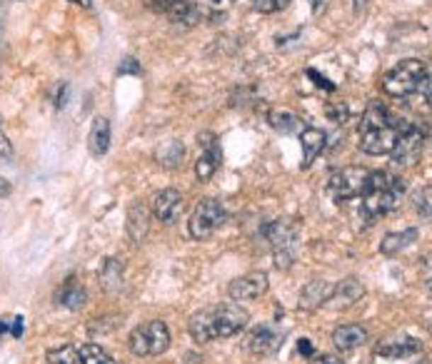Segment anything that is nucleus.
<instances>
[{
  "label": "nucleus",
  "instance_id": "c9c22d12",
  "mask_svg": "<svg viewBox=\"0 0 432 364\" xmlns=\"http://www.w3.org/2000/svg\"><path fill=\"white\" fill-rule=\"evenodd\" d=\"M297 352H300L302 357H312V354H315V347H312V339L302 337L300 342H297Z\"/></svg>",
  "mask_w": 432,
  "mask_h": 364
},
{
  "label": "nucleus",
  "instance_id": "9b49d317",
  "mask_svg": "<svg viewBox=\"0 0 432 364\" xmlns=\"http://www.w3.org/2000/svg\"><path fill=\"white\" fill-rule=\"evenodd\" d=\"M268 292V275L265 272H248V275L237 277L227 287V295L232 302H253Z\"/></svg>",
  "mask_w": 432,
  "mask_h": 364
},
{
  "label": "nucleus",
  "instance_id": "58836bf2",
  "mask_svg": "<svg viewBox=\"0 0 432 364\" xmlns=\"http://www.w3.org/2000/svg\"><path fill=\"white\" fill-rule=\"evenodd\" d=\"M65 100H68V85H63V88L58 90V98H55V105H58V107H65Z\"/></svg>",
  "mask_w": 432,
  "mask_h": 364
},
{
  "label": "nucleus",
  "instance_id": "79ce46f5",
  "mask_svg": "<svg viewBox=\"0 0 432 364\" xmlns=\"http://www.w3.org/2000/svg\"><path fill=\"white\" fill-rule=\"evenodd\" d=\"M73 6H80V8H93V0H68Z\"/></svg>",
  "mask_w": 432,
  "mask_h": 364
},
{
  "label": "nucleus",
  "instance_id": "72a5a7b5",
  "mask_svg": "<svg viewBox=\"0 0 432 364\" xmlns=\"http://www.w3.org/2000/svg\"><path fill=\"white\" fill-rule=\"evenodd\" d=\"M0 158H6V160L13 158V143L8 140V135L3 130H0Z\"/></svg>",
  "mask_w": 432,
  "mask_h": 364
},
{
  "label": "nucleus",
  "instance_id": "0eeeda50",
  "mask_svg": "<svg viewBox=\"0 0 432 364\" xmlns=\"http://www.w3.org/2000/svg\"><path fill=\"white\" fill-rule=\"evenodd\" d=\"M265 240L270 242L278 267L292 264V247L297 242V225L292 220H273L263 227Z\"/></svg>",
  "mask_w": 432,
  "mask_h": 364
},
{
  "label": "nucleus",
  "instance_id": "cd10ccee",
  "mask_svg": "<svg viewBox=\"0 0 432 364\" xmlns=\"http://www.w3.org/2000/svg\"><path fill=\"white\" fill-rule=\"evenodd\" d=\"M47 364H80V354L75 347L65 344V347L50 349V352H47Z\"/></svg>",
  "mask_w": 432,
  "mask_h": 364
},
{
  "label": "nucleus",
  "instance_id": "7ed1b4c3",
  "mask_svg": "<svg viewBox=\"0 0 432 364\" xmlns=\"http://www.w3.org/2000/svg\"><path fill=\"white\" fill-rule=\"evenodd\" d=\"M405 190H407L405 180L395 177L390 172H382V170L370 172L368 180H365L363 192H360V197H363V215L368 220H375V217L392 212L402 202Z\"/></svg>",
  "mask_w": 432,
  "mask_h": 364
},
{
  "label": "nucleus",
  "instance_id": "a211bd4d",
  "mask_svg": "<svg viewBox=\"0 0 432 364\" xmlns=\"http://www.w3.org/2000/svg\"><path fill=\"white\" fill-rule=\"evenodd\" d=\"M332 342L343 352H353V349L363 347L368 342V329L360 327V324H343L332 332Z\"/></svg>",
  "mask_w": 432,
  "mask_h": 364
},
{
  "label": "nucleus",
  "instance_id": "bb28decb",
  "mask_svg": "<svg viewBox=\"0 0 432 364\" xmlns=\"http://www.w3.org/2000/svg\"><path fill=\"white\" fill-rule=\"evenodd\" d=\"M101 285L110 292L123 285V269H120V264H118V259H108L106 262V267H103V272H101Z\"/></svg>",
  "mask_w": 432,
  "mask_h": 364
},
{
  "label": "nucleus",
  "instance_id": "473e14b6",
  "mask_svg": "<svg viewBox=\"0 0 432 364\" xmlns=\"http://www.w3.org/2000/svg\"><path fill=\"white\" fill-rule=\"evenodd\" d=\"M307 78H310V80H315V85H317V88H325V90H330V93H332V90H335V85H332L330 83V80H327L325 78V75H320V73H317V70H307Z\"/></svg>",
  "mask_w": 432,
  "mask_h": 364
},
{
  "label": "nucleus",
  "instance_id": "6ab92c4d",
  "mask_svg": "<svg viewBox=\"0 0 432 364\" xmlns=\"http://www.w3.org/2000/svg\"><path fill=\"white\" fill-rule=\"evenodd\" d=\"M325 140L327 135L317 127H305L300 132V143H302V168H310L315 163L317 155L325 150Z\"/></svg>",
  "mask_w": 432,
  "mask_h": 364
},
{
  "label": "nucleus",
  "instance_id": "f3484780",
  "mask_svg": "<svg viewBox=\"0 0 432 364\" xmlns=\"http://www.w3.org/2000/svg\"><path fill=\"white\" fill-rule=\"evenodd\" d=\"M422 349L420 339L415 337H400V339H387V342H380L375 347V354L385 359H402L410 357V354H417Z\"/></svg>",
  "mask_w": 432,
  "mask_h": 364
},
{
  "label": "nucleus",
  "instance_id": "20e7f679",
  "mask_svg": "<svg viewBox=\"0 0 432 364\" xmlns=\"http://www.w3.org/2000/svg\"><path fill=\"white\" fill-rule=\"evenodd\" d=\"M382 90L392 98H407L415 95L420 90H430V70L422 60L407 58L400 60L395 68H390L382 75Z\"/></svg>",
  "mask_w": 432,
  "mask_h": 364
},
{
  "label": "nucleus",
  "instance_id": "aec40b11",
  "mask_svg": "<svg viewBox=\"0 0 432 364\" xmlns=\"http://www.w3.org/2000/svg\"><path fill=\"white\" fill-rule=\"evenodd\" d=\"M88 148L95 158H103V155L110 150V120H106V117H95L93 127H90V135H88Z\"/></svg>",
  "mask_w": 432,
  "mask_h": 364
},
{
  "label": "nucleus",
  "instance_id": "4468645a",
  "mask_svg": "<svg viewBox=\"0 0 432 364\" xmlns=\"http://www.w3.org/2000/svg\"><path fill=\"white\" fill-rule=\"evenodd\" d=\"M150 230V210L145 207V202L132 200L127 207V235L135 245H140L142 240L148 237Z\"/></svg>",
  "mask_w": 432,
  "mask_h": 364
},
{
  "label": "nucleus",
  "instance_id": "37998d69",
  "mask_svg": "<svg viewBox=\"0 0 432 364\" xmlns=\"http://www.w3.org/2000/svg\"><path fill=\"white\" fill-rule=\"evenodd\" d=\"M355 3V13H363L365 6H368V0H353Z\"/></svg>",
  "mask_w": 432,
  "mask_h": 364
},
{
  "label": "nucleus",
  "instance_id": "6e6552de",
  "mask_svg": "<svg viewBox=\"0 0 432 364\" xmlns=\"http://www.w3.org/2000/svg\"><path fill=\"white\" fill-rule=\"evenodd\" d=\"M227 220V212L225 207L220 205L217 200L212 197H205V200L198 202V207L193 210V217L188 222V230H190V237L193 240H208L225 225Z\"/></svg>",
  "mask_w": 432,
  "mask_h": 364
},
{
  "label": "nucleus",
  "instance_id": "39448f33",
  "mask_svg": "<svg viewBox=\"0 0 432 364\" xmlns=\"http://www.w3.org/2000/svg\"><path fill=\"white\" fill-rule=\"evenodd\" d=\"M127 347L135 357H158V354L168 352L170 347V329L165 322L153 319L140 327H135L127 337Z\"/></svg>",
  "mask_w": 432,
  "mask_h": 364
},
{
  "label": "nucleus",
  "instance_id": "e433bc0d",
  "mask_svg": "<svg viewBox=\"0 0 432 364\" xmlns=\"http://www.w3.org/2000/svg\"><path fill=\"white\" fill-rule=\"evenodd\" d=\"M312 364H345L340 357H335V354H322V357H317Z\"/></svg>",
  "mask_w": 432,
  "mask_h": 364
},
{
  "label": "nucleus",
  "instance_id": "2f4dec72",
  "mask_svg": "<svg viewBox=\"0 0 432 364\" xmlns=\"http://www.w3.org/2000/svg\"><path fill=\"white\" fill-rule=\"evenodd\" d=\"M327 115H330L332 122H345V117H348V107H345L343 102H338V105H327Z\"/></svg>",
  "mask_w": 432,
  "mask_h": 364
},
{
  "label": "nucleus",
  "instance_id": "1a4fd4ad",
  "mask_svg": "<svg viewBox=\"0 0 432 364\" xmlns=\"http://www.w3.org/2000/svg\"><path fill=\"white\" fill-rule=\"evenodd\" d=\"M368 170L365 168H343L335 170V172L327 177V195L332 200L345 202L353 200V197H360L365 187V180H368Z\"/></svg>",
  "mask_w": 432,
  "mask_h": 364
},
{
  "label": "nucleus",
  "instance_id": "c85d7f7f",
  "mask_svg": "<svg viewBox=\"0 0 432 364\" xmlns=\"http://www.w3.org/2000/svg\"><path fill=\"white\" fill-rule=\"evenodd\" d=\"M290 6V0H255L253 8L258 13H263V16H270V13H278L283 11V8Z\"/></svg>",
  "mask_w": 432,
  "mask_h": 364
},
{
  "label": "nucleus",
  "instance_id": "4be33fe9",
  "mask_svg": "<svg viewBox=\"0 0 432 364\" xmlns=\"http://www.w3.org/2000/svg\"><path fill=\"white\" fill-rule=\"evenodd\" d=\"M363 295H365V287L360 285L355 277H348V280H343L335 285L330 302H335V307H350V305H355Z\"/></svg>",
  "mask_w": 432,
  "mask_h": 364
},
{
  "label": "nucleus",
  "instance_id": "4c0bfd02",
  "mask_svg": "<svg viewBox=\"0 0 432 364\" xmlns=\"http://www.w3.org/2000/svg\"><path fill=\"white\" fill-rule=\"evenodd\" d=\"M327 3H330V0H310V8H312V13H315V16H320V13L327 8Z\"/></svg>",
  "mask_w": 432,
  "mask_h": 364
},
{
  "label": "nucleus",
  "instance_id": "7c9ffc66",
  "mask_svg": "<svg viewBox=\"0 0 432 364\" xmlns=\"http://www.w3.org/2000/svg\"><path fill=\"white\" fill-rule=\"evenodd\" d=\"M430 187H425V190L420 192V197H417V210L422 212V217L425 220H430Z\"/></svg>",
  "mask_w": 432,
  "mask_h": 364
},
{
  "label": "nucleus",
  "instance_id": "412c9836",
  "mask_svg": "<svg viewBox=\"0 0 432 364\" xmlns=\"http://www.w3.org/2000/svg\"><path fill=\"white\" fill-rule=\"evenodd\" d=\"M55 302H58L60 307H65V310H73V312L83 310V307L88 305V292H85L78 282L70 280L55 292Z\"/></svg>",
  "mask_w": 432,
  "mask_h": 364
},
{
  "label": "nucleus",
  "instance_id": "f704fd0d",
  "mask_svg": "<svg viewBox=\"0 0 432 364\" xmlns=\"http://www.w3.org/2000/svg\"><path fill=\"white\" fill-rule=\"evenodd\" d=\"M23 332H25V319H23V317H16V319L11 322V334L16 339H21Z\"/></svg>",
  "mask_w": 432,
  "mask_h": 364
},
{
  "label": "nucleus",
  "instance_id": "f03ea898",
  "mask_svg": "<svg viewBox=\"0 0 432 364\" xmlns=\"http://www.w3.org/2000/svg\"><path fill=\"white\" fill-rule=\"evenodd\" d=\"M397 138V122L382 102L373 100L360 120V150L368 155H390Z\"/></svg>",
  "mask_w": 432,
  "mask_h": 364
},
{
  "label": "nucleus",
  "instance_id": "5701e85b",
  "mask_svg": "<svg viewBox=\"0 0 432 364\" xmlns=\"http://www.w3.org/2000/svg\"><path fill=\"white\" fill-rule=\"evenodd\" d=\"M412 242H417V230L415 227H407V230H402V233L385 235L382 242H380V252L387 254V257H392V254H397L405 247H410Z\"/></svg>",
  "mask_w": 432,
  "mask_h": 364
},
{
  "label": "nucleus",
  "instance_id": "ea45409f",
  "mask_svg": "<svg viewBox=\"0 0 432 364\" xmlns=\"http://www.w3.org/2000/svg\"><path fill=\"white\" fill-rule=\"evenodd\" d=\"M13 192V185L8 182V180H3L0 177V197H8Z\"/></svg>",
  "mask_w": 432,
  "mask_h": 364
},
{
  "label": "nucleus",
  "instance_id": "393cba45",
  "mask_svg": "<svg viewBox=\"0 0 432 364\" xmlns=\"http://www.w3.org/2000/svg\"><path fill=\"white\" fill-rule=\"evenodd\" d=\"M268 122L273 130L283 132V135H290V132H295L300 127V117L292 115L290 110H270Z\"/></svg>",
  "mask_w": 432,
  "mask_h": 364
},
{
  "label": "nucleus",
  "instance_id": "f8f14e48",
  "mask_svg": "<svg viewBox=\"0 0 432 364\" xmlns=\"http://www.w3.org/2000/svg\"><path fill=\"white\" fill-rule=\"evenodd\" d=\"M150 8L158 13H165L178 25H195L200 20L195 0H150Z\"/></svg>",
  "mask_w": 432,
  "mask_h": 364
},
{
  "label": "nucleus",
  "instance_id": "a878e982",
  "mask_svg": "<svg viewBox=\"0 0 432 364\" xmlns=\"http://www.w3.org/2000/svg\"><path fill=\"white\" fill-rule=\"evenodd\" d=\"M78 354H80V364H118L115 359H113L103 347H98V344H83V347H78Z\"/></svg>",
  "mask_w": 432,
  "mask_h": 364
},
{
  "label": "nucleus",
  "instance_id": "dca6fc26",
  "mask_svg": "<svg viewBox=\"0 0 432 364\" xmlns=\"http://www.w3.org/2000/svg\"><path fill=\"white\" fill-rule=\"evenodd\" d=\"M283 342L280 329H275L273 324H260L250 334V352L253 354H273Z\"/></svg>",
  "mask_w": 432,
  "mask_h": 364
},
{
  "label": "nucleus",
  "instance_id": "b1692460",
  "mask_svg": "<svg viewBox=\"0 0 432 364\" xmlns=\"http://www.w3.org/2000/svg\"><path fill=\"white\" fill-rule=\"evenodd\" d=\"M185 158V145L180 143V140H168V143H163L158 148V153H155V160H158L163 168H178L180 163H183Z\"/></svg>",
  "mask_w": 432,
  "mask_h": 364
},
{
  "label": "nucleus",
  "instance_id": "c756f323",
  "mask_svg": "<svg viewBox=\"0 0 432 364\" xmlns=\"http://www.w3.org/2000/svg\"><path fill=\"white\" fill-rule=\"evenodd\" d=\"M118 73L120 75H140V63L135 58H125L118 65Z\"/></svg>",
  "mask_w": 432,
  "mask_h": 364
},
{
  "label": "nucleus",
  "instance_id": "a19ab883",
  "mask_svg": "<svg viewBox=\"0 0 432 364\" xmlns=\"http://www.w3.org/2000/svg\"><path fill=\"white\" fill-rule=\"evenodd\" d=\"M11 332V319H6V317H0V334Z\"/></svg>",
  "mask_w": 432,
  "mask_h": 364
},
{
  "label": "nucleus",
  "instance_id": "2eb2a0df",
  "mask_svg": "<svg viewBox=\"0 0 432 364\" xmlns=\"http://www.w3.org/2000/svg\"><path fill=\"white\" fill-rule=\"evenodd\" d=\"M332 290H335V285H330V282H325V280L307 282V285L302 287V292H300V310H305V312L320 310L322 305H327V302H330Z\"/></svg>",
  "mask_w": 432,
  "mask_h": 364
},
{
  "label": "nucleus",
  "instance_id": "ddd939ff",
  "mask_svg": "<svg viewBox=\"0 0 432 364\" xmlns=\"http://www.w3.org/2000/svg\"><path fill=\"white\" fill-rule=\"evenodd\" d=\"M153 212L160 222H165V225H175V222H180V217H183V212H185L183 192L173 190V187L158 192L153 200Z\"/></svg>",
  "mask_w": 432,
  "mask_h": 364
},
{
  "label": "nucleus",
  "instance_id": "9d476101",
  "mask_svg": "<svg viewBox=\"0 0 432 364\" xmlns=\"http://www.w3.org/2000/svg\"><path fill=\"white\" fill-rule=\"evenodd\" d=\"M198 145L203 148V155L195 163V175L200 182H208V180L215 175V170L220 168L222 163V148L217 145V138L212 132H200L198 138Z\"/></svg>",
  "mask_w": 432,
  "mask_h": 364
},
{
  "label": "nucleus",
  "instance_id": "f257e3e1",
  "mask_svg": "<svg viewBox=\"0 0 432 364\" xmlns=\"http://www.w3.org/2000/svg\"><path fill=\"white\" fill-rule=\"evenodd\" d=\"M250 322V315L235 302H227V305H215L200 310L190 317L188 332L190 337L195 339L198 344L212 342V339H225L235 337L237 332H243Z\"/></svg>",
  "mask_w": 432,
  "mask_h": 364
},
{
  "label": "nucleus",
  "instance_id": "423d86ee",
  "mask_svg": "<svg viewBox=\"0 0 432 364\" xmlns=\"http://www.w3.org/2000/svg\"><path fill=\"white\" fill-rule=\"evenodd\" d=\"M427 143V127L417 125V122H402L397 125V138L392 145V163L407 168V165L420 163L422 153H425Z\"/></svg>",
  "mask_w": 432,
  "mask_h": 364
},
{
  "label": "nucleus",
  "instance_id": "c03bdc74",
  "mask_svg": "<svg viewBox=\"0 0 432 364\" xmlns=\"http://www.w3.org/2000/svg\"><path fill=\"white\" fill-rule=\"evenodd\" d=\"M210 3H212V6H220V3H222V0H210Z\"/></svg>",
  "mask_w": 432,
  "mask_h": 364
}]
</instances>
